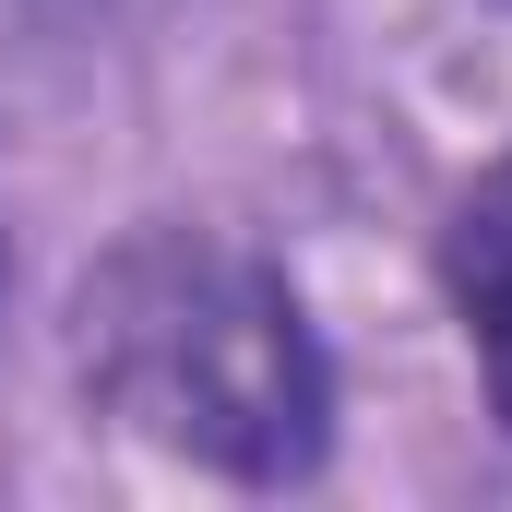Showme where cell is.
Instances as JSON below:
<instances>
[{
    "mask_svg": "<svg viewBox=\"0 0 512 512\" xmlns=\"http://www.w3.org/2000/svg\"><path fill=\"white\" fill-rule=\"evenodd\" d=\"M72 382L108 429L227 489H298L334 453V358L310 298L286 262L191 215H155L72 274Z\"/></svg>",
    "mask_w": 512,
    "mask_h": 512,
    "instance_id": "1",
    "label": "cell"
},
{
    "mask_svg": "<svg viewBox=\"0 0 512 512\" xmlns=\"http://www.w3.org/2000/svg\"><path fill=\"white\" fill-rule=\"evenodd\" d=\"M441 286H453V322H465V358L512 429V155L489 179H465V203L441 215Z\"/></svg>",
    "mask_w": 512,
    "mask_h": 512,
    "instance_id": "2",
    "label": "cell"
},
{
    "mask_svg": "<svg viewBox=\"0 0 512 512\" xmlns=\"http://www.w3.org/2000/svg\"><path fill=\"white\" fill-rule=\"evenodd\" d=\"M96 24V0H0V84H24L36 60H72Z\"/></svg>",
    "mask_w": 512,
    "mask_h": 512,
    "instance_id": "3",
    "label": "cell"
}]
</instances>
